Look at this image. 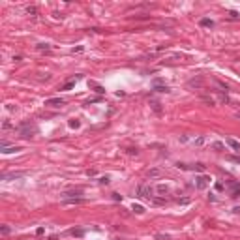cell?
<instances>
[{
    "label": "cell",
    "instance_id": "cell-1",
    "mask_svg": "<svg viewBox=\"0 0 240 240\" xmlns=\"http://www.w3.org/2000/svg\"><path fill=\"white\" fill-rule=\"evenodd\" d=\"M208 184H210V178H208V176H204V174H201V176H197V178H195L197 189H204Z\"/></svg>",
    "mask_w": 240,
    "mask_h": 240
},
{
    "label": "cell",
    "instance_id": "cell-2",
    "mask_svg": "<svg viewBox=\"0 0 240 240\" xmlns=\"http://www.w3.org/2000/svg\"><path fill=\"white\" fill-rule=\"evenodd\" d=\"M137 193H139V197H143V199H152V192H150L148 186H141Z\"/></svg>",
    "mask_w": 240,
    "mask_h": 240
},
{
    "label": "cell",
    "instance_id": "cell-3",
    "mask_svg": "<svg viewBox=\"0 0 240 240\" xmlns=\"http://www.w3.org/2000/svg\"><path fill=\"white\" fill-rule=\"evenodd\" d=\"M45 105H51V107H62L64 105V100H60V98H51V100H47Z\"/></svg>",
    "mask_w": 240,
    "mask_h": 240
},
{
    "label": "cell",
    "instance_id": "cell-4",
    "mask_svg": "<svg viewBox=\"0 0 240 240\" xmlns=\"http://www.w3.org/2000/svg\"><path fill=\"white\" fill-rule=\"evenodd\" d=\"M225 143H227L231 148H233V150H236V152H240V143H238V141L236 139H233V137H227V141H225Z\"/></svg>",
    "mask_w": 240,
    "mask_h": 240
},
{
    "label": "cell",
    "instance_id": "cell-5",
    "mask_svg": "<svg viewBox=\"0 0 240 240\" xmlns=\"http://www.w3.org/2000/svg\"><path fill=\"white\" fill-rule=\"evenodd\" d=\"M131 210H133L135 214H145V206H141V204H133Z\"/></svg>",
    "mask_w": 240,
    "mask_h": 240
},
{
    "label": "cell",
    "instance_id": "cell-6",
    "mask_svg": "<svg viewBox=\"0 0 240 240\" xmlns=\"http://www.w3.org/2000/svg\"><path fill=\"white\" fill-rule=\"evenodd\" d=\"M201 26H208V28H212V26H214V21H212V19H201Z\"/></svg>",
    "mask_w": 240,
    "mask_h": 240
},
{
    "label": "cell",
    "instance_id": "cell-7",
    "mask_svg": "<svg viewBox=\"0 0 240 240\" xmlns=\"http://www.w3.org/2000/svg\"><path fill=\"white\" fill-rule=\"evenodd\" d=\"M19 146H10V148H2V154H11V152H19Z\"/></svg>",
    "mask_w": 240,
    "mask_h": 240
},
{
    "label": "cell",
    "instance_id": "cell-8",
    "mask_svg": "<svg viewBox=\"0 0 240 240\" xmlns=\"http://www.w3.org/2000/svg\"><path fill=\"white\" fill-rule=\"evenodd\" d=\"M73 86H75V81H69V83H66V84H62L60 90H72Z\"/></svg>",
    "mask_w": 240,
    "mask_h": 240
},
{
    "label": "cell",
    "instance_id": "cell-9",
    "mask_svg": "<svg viewBox=\"0 0 240 240\" xmlns=\"http://www.w3.org/2000/svg\"><path fill=\"white\" fill-rule=\"evenodd\" d=\"M83 229H72V231H69V235H73V236H83Z\"/></svg>",
    "mask_w": 240,
    "mask_h": 240
},
{
    "label": "cell",
    "instance_id": "cell-10",
    "mask_svg": "<svg viewBox=\"0 0 240 240\" xmlns=\"http://www.w3.org/2000/svg\"><path fill=\"white\" fill-rule=\"evenodd\" d=\"M160 174H161L160 169H152V171H148V176H150V178H154V176H160Z\"/></svg>",
    "mask_w": 240,
    "mask_h": 240
},
{
    "label": "cell",
    "instance_id": "cell-11",
    "mask_svg": "<svg viewBox=\"0 0 240 240\" xmlns=\"http://www.w3.org/2000/svg\"><path fill=\"white\" fill-rule=\"evenodd\" d=\"M156 189H158L160 193H167V192H169V186H163V184H160V186H158Z\"/></svg>",
    "mask_w": 240,
    "mask_h": 240
},
{
    "label": "cell",
    "instance_id": "cell-12",
    "mask_svg": "<svg viewBox=\"0 0 240 240\" xmlns=\"http://www.w3.org/2000/svg\"><path fill=\"white\" fill-rule=\"evenodd\" d=\"M79 126H81V122H79V120H69V128H79Z\"/></svg>",
    "mask_w": 240,
    "mask_h": 240
},
{
    "label": "cell",
    "instance_id": "cell-13",
    "mask_svg": "<svg viewBox=\"0 0 240 240\" xmlns=\"http://www.w3.org/2000/svg\"><path fill=\"white\" fill-rule=\"evenodd\" d=\"M212 148H216V150H220V152H221V150H223L225 146H223L221 143H212Z\"/></svg>",
    "mask_w": 240,
    "mask_h": 240
},
{
    "label": "cell",
    "instance_id": "cell-14",
    "mask_svg": "<svg viewBox=\"0 0 240 240\" xmlns=\"http://www.w3.org/2000/svg\"><path fill=\"white\" fill-rule=\"evenodd\" d=\"M156 240H171L169 235H156Z\"/></svg>",
    "mask_w": 240,
    "mask_h": 240
},
{
    "label": "cell",
    "instance_id": "cell-15",
    "mask_svg": "<svg viewBox=\"0 0 240 240\" xmlns=\"http://www.w3.org/2000/svg\"><path fill=\"white\" fill-rule=\"evenodd\" d=\"M38 49H40V51H43V49H45V51H49V49H51V45H47V43H40V45H38Z\"/></svg>",
    "mask_w": 240,
    "mask_h": 240
},
{
    "label": "cell",
    "instance_id": "cell-16",
    "mask_svg": "<svg viewBox=\"0 0 240 240\" xmlns=\"http://www.w3.org/2000/svg\"><path fill=\"white\" fill-rule=\"evenodd\" d=\"M154 90H156V92H169V88H167V86H156Z\"/></svg>",
    "mask_w": 240,
    "mask_h": 240
},
{
    "label": "cell",
    "instance_id": "cell-17",
    "mask_svg": "<svg viewBox=\"0 0 240 240\" xmlns=\"http://www.w3.org/2000/svg\"><path fill=\"white\" fill-rule=\"evenodd\" d=\"M0 231H2V235H10V227H8V225H2Z\"/></svg>",
    "mask_w": 240,
    "mask_h": 240
},
{
    "label": "cell",
    "instance_id": "cell-18",
    "mask_svg": "<svg viewBox=\"0 0 240 240\" xmlns=\"http://www.w3.org/2000/svg\"><path fill=\"white\" fill-rule=\"evenodd\" d=\"M152 107H154V111H156V113H161V109H160V103H156V101H154V103H152Z\"/></svg>",
    "mask_w": 240,
    "mask_h": 240
},
{
    "label": "cell",
    "instance_id": "cell-19",
    "mask_svg": "<svg viewBox=\"0 0 240 240\" xmlns=\"http://www.w3.org/2000/svg\"><path fill=\"white\" fill-rule=\"evenodd\" d=\"M101 184H109V176H103V178H100Z\"/></svg>",
    "mask_w": 240,
    "mask_h": 240
},
{
    "label": "cell",
    "instance_id": "cell-20",
    "mask_svg": "<svg viewBox=\"0 0 240 240\" xmlns=\"http://www.w3.org/2000/svg\"><path fill=\"white\" fill-rule=\"evenodd\" d=\"M113 199H115V201H122V197L116 195V193H113Z\"/></svg>",
    "mask_w": 240,
    "mask_h": 240
},
{
    "label": "cell",
    "instance_id": "cell-21",
    "mask_svg": "<svg viewBox=\"0 0 240 240\" xmlns=\"http://www.w3.org/2000/svg\"><path fill=\"white\" fill-rule=\"evenodd\" d=\"M96 92H98V94H103V92H105V90H103L101 86H96Z\"/></svg>",
    "mask_w": 240,
    "mask_h": 240
},
{
    "label": "cell",
    "instance_id": "cell-22",
    "mask_svg": "<svg viewBox=\"0 0 240 240\" xmlns=\"http://www.w3.org/2000/svg\"><path fill=\"white\" fill-rule=\"evenodd\" d=\"M235 212H236V214H240V206H236V208H235Z\"/></svg>",
    "mask_w": 240,
    "mask_h": 240
},
{
    "label": "cell",
    "instance_id": "cell-23",
    "mask_svg": "<svg viewBox=\"0 0 240 240\" xmlns=\"http://www.w3.org/2000/svg\"><path fill=\"white\" fill-rule=\"evenodd\" d=\"M235 161H238V163H240V158H235Z\"/></svg>",
    "mask_w": 240,
    "mask_h": 240
}]
</instances>
